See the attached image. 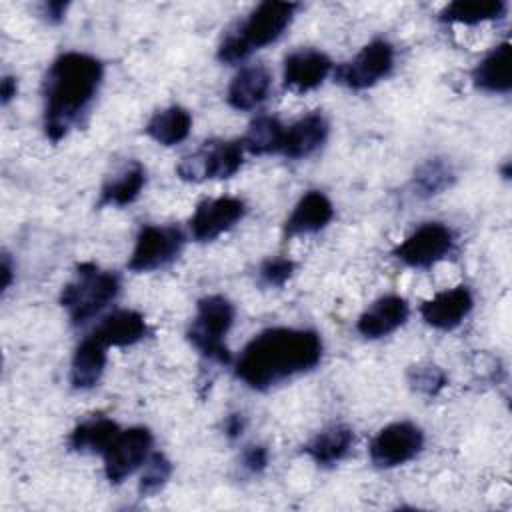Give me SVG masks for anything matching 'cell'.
<instances>
[{
	"label": "cell",
	"mask_w": 512,
	"mask_h": 512,
	"mask_svg": "<svg viewBox=\"0 0 512 512\" xmlns=\"http://www.w3.org/2000/svg\"><path fill=\"white\" fill-rule=\"evenodd\" d=\"M120 292V276L100 270L92 262L78 264L74 278L62 288L60 304L68 312L72 324L80 326L98 316Z\"/></svg>",
	"instance_id": "obj_4"
},
{
	"label": "cell",
	"mask_w": 512,
	"mask_h": 512,
	"mask_svg": "<svg viewBox=\"0 0 512 512\" xmlns=\"http://www.w3.org/2000/svg\"><path fill=\"white\" fill-rule=\"evenodd\" d=\"M146 184V170L138 162H130L116 176H112L100 190L98 206H126L132 204Z\"/></svg>",
	"instance_id": "obj_24"
},
{
	"label": "cell",
	"mask_w": 512,
	"mask_h": 512,
	"mask_svg": "<svg viewBox=\"0 0 512 512\" xmlns=\"http://www.w3.org/2000/svg\"><path fill=\"white\" fill-rule=\"evenodd\" d=\"M224 430H226V436L228 438H238L244 430V418L242 414H230L224 422Z\"/></svg>",
	"instance_id": "obj_35"
},
{
	"label": "cell",
	"mask_w": 512,
	"mask_h": 512,
	"mask_svg": "<svg viewBox=\"0 0 512 512\" xmlns=\"http://www.w3.org/2000/svg\"><path fill=\"white\" fill-rule=\"evenodd\" d=\"M332 70V60L314 48H300L284 58V86L292 92L304 94L318 88Z\"/></svg>",
	"instance_id": "obj_13"
},
{
	"label": "cell",
	"mask_w": 512,
	"mask_h": 512,
	"mask_svg": "<svg viewBox=\"0 0 512 512\" xmlns=\"http://www.w3.org/2000/svg\"><path fill=\"white\" fill-rule=\"evenodd\" d=\"M472 306V292L466 286H456L450 290H442L430 300L422 302L420 316L428 326L436 330H454L464 322Z\"/></svg>",
	"instance_id": "obj_14"
},
{
	"label": "cell",
	"mask_w": 512,
	"mask_h": 512,
	"mask_svg": "<svg viewBox=\"0 0 512 512\" xmlns=\"http://www.w3.org/2000/svg\"><path fill=\"white\" fill-rule=\"evenodd\" d=\"M410 308L402 296L388 294L378 298L356 322V330L364 338H384L398 330L408 320Z\"/></svg>",
	"instance_id": "obj_16"
},
{
	"label": "cell",
	"mask_w": 512,
	"mask_h": 512,
	"mask_svg": "<svg viewBox=\"0 0 512 512\" xmlns=\"http://www.w3.org/2000/svg\"><path fill=\"white\" fill-rule=\"evenodd\" d=\"M272 74L264 64H248L236 72L228 86L226 100L234 110H254L270 94Z\"/></svg>",
	"instance_id": "obj_17"
},
{
	"label": "cell",
	"mask_w": 512,
	"mask_h": 512,
	"mask_svg": "<svg viewBox=\"0 0 512 512\" xmlns=\"http://www.w3.org/2000/svg\"><path fill=\"white\" fill-rule=\"evenodd\" d=\"M328 138V122L320 112H310L290 124L284 132L282 154L288 158L312 156Z\"/></svg>",
	"instance_id": "obj_18"
},
{
	"label": "cell",
	"mask_w": 512,
	"mask_h": 512,
	"mask_svg": "<svg viewBox=\"0 0 512 512\" xmlns=\"http://www.w3.org/2000/svg\"><path fill=\"white\" fill-rule=\"evenodd\" d=\"M298 4L294 2H262L250 16L230 32L218 46V60L226 64H238L246 60L254 50L276 42L290 26Z\"/></svg>",
	"instance_id": "obj_3"
},
{
	"label": "cell",
	"mask_w": 512,
	"mask_h": 512,
	"mask_svg": "<svg viewBox=\"0 0 512 512\" xmlns=\"http://www.w3.org/2000/svg\"><path fill=\"white\" fill-rule=\"evenodd\" d=\"M190 128V112L182 106H168L152 114V118L146 124V134L162 146H174L188 138Z\"/></svg>",
	"instance_id": "obj_25"
},
{
	"label": "cell",
	"mask_w": 512,
	"mask_h": 512,
	"mask_svg": "<svg viewBox=\"0 0 512 512\" xmlns=\"http://www.w3.org/2000/svg\"><path fill=\"white\" fill-rule=\"evenodd\" d=\"M454 182V170L440 158L426 160L414 174V188L420 196L428 198L444 192Z\"/></svg>",
	"instance_id": "obj_28"
},
{
	"label": "cell",
	"mask_w": 512,
	"mask_h": 512,
	"mask_svg": "<svg viewBox=\"0 0 512 512\" xmlns=\"http://www.w3.org/2000/svg\"><path fill=\"white\" fill-rule=\"evenodd\" d=\"M294 268H296V264L290 258H284V256L268 258L258 268L260 284L272 286V288L284 286L290 280V276L294 274Z\"/></svg>",
	"instance_id": "obj_31"
},
{
	"label": "cell",
	"mask_w": 512,
	"mask_h": 512,
	"mask_svg": "<svg viewBox=\"0 0 512 512\" xmlns=\"http://www.w3.org/2000/svg\"><path fill=\"white\" fill-rule=\"evenodd\" d=\"M172 476V462L162 452H152L142 466L138 492L140 496L158 494Z\"/></svg>",
	"instance_id": "obj_29"
},
{
	"label": "cell",
	"mask_w": 512,
	"mask_h": 512,
	"mask_svg": "<svg viewBox=\"0 0 512 512\" xmlns=\"http://www.w3.org/2000/svg\"><path fill=\"white\" fill-rule=\"evenodd\" d=\"M394 66V48L388 40L368 42L352 60L336 68V82L350 90H366L386 78Z\"/></svg>",
	"instance_id": "obj_8"
},
{
	"label": "cell",
	"mask_w": 512,
	"mask_h": 512,
	"mask_svg": "<svg viewBox=\"0 0 512 512\" xmlns=\"http://www.w3.org/2000/svg\"><path fill=\"white\" fill-rule=\"evenodd\" d=\"M472 82L476 88L492 94H506L512 88V64L510 44L502 42L488 52L472 70Z\"/></svg>",
	"instance_id": "obj_21"
},
{
	"label": "cell",
	"mask_w": 512,
	"mask_h": 512,
	"mask_svg": "<svg viewBox=\"0 0 512 512\" xmlns=\"http://www.w3.org/2000/svg\"><path fill=\"white\" fill-rule=\"evenodd\" d=\"M66 10H68V2H62V0H50L42 4V14L46 16L48 22H60Z\"/></svg>",
	"instance_id": "obj_33"
},
{
	"label": "cell",
	"mask_w": 512,
	"mask_h": 512,
	"mask_svg": "<svg viewBox=\"0 0 512 512\" xmlns=\"http://www.w3.org/2000/svg\"><path fill=\"white\" fill-rule=\"evenodd\" d=\"M152 448V432L144 426H132L128 430H120L114 442L106 448L104 456V474L112 484H120L150 456Z\"/></svg>",
	"instance_id": "obj_10"
},
{
	"label": "cell",
	"mask_w": 512,
	"mask_h": 512,
	"mask_svg": "<svg viewBox=\"0 0 512 512\" xmlns=\"http://www.w3.org/2000/svg\"><path fill=\"white\" fill-rule=\"evenodd\" d=\"M148 332L146 320L136 310H116L102 318V322L94 328V336L106 346L126 348L140 342Z\"/></svg>",
	"instance_id": "obj_19"
},
{
	"label": "cell",
	"mask_w": 512,
	"mask_h": 512,
	"mask_svg": "<svg viewBox=\"0 0 512 512\" xmlns=\"http://www.w3.org/2000/svg\"><path fill=\"white\" fill-rule=\"evenodd\" d=\"M16 90H18L16 78L14 76H4L2 82H0V100H2V104H8L16 96Z\"/></svg>",
	"instance_id": "obj_34"
},
{
	"label": "cell",
	"mask_w": 512,
	"mask_h": 512,
	"mask_svg": "<svg viewBox=\"0 0 512 512\" xmlns=\"http://www.w3.org/2000/svg\"><path fill=\"white\" fill-rule=\"evenodd\" d=\"M184 242L186 236L178 226H142L136 236L128 268L132 272H152L164 268L178 258Z\"/></svg>",
	"instance_id": "obj_7"
},
{
	"label": "cell",
	"mask_w": 512,
	"mask_h": 512,
	"mask_svg": "<svg viewBox=\"0 0 512 512\" xmlns=\"http://www.w3.org/2000/svg\"><path fill=\"white\" fill-rule=\"evenodd\" d=\"M354 444V432L346 424H332L318 432L306 446L304 452L318 466H334L350 452Z\"/></svg>",
	"instance_id": "obj_22"
},
{
	"label": "cell",
	"mask_w": 512,
	"mask_h": 512,
	"mask_svg": "<svg viewBox=\"0 0 512 512\" xmlns=\"http://www.w3.org/2000/svg\"><path fill=\"white\" fill-rule=\"evenodd\" d=\"M424 446L422 430L412 422H392L370 442V460L378 468H396L410 462Z\"/></svg>",
	"instance_id": "obj_11"
},
{
	"label": "cell",
	"mask_w": 512,
	"mask_h": 512,
	"mask_svg": "<svg viewBox=\"0 0 512 512\" xmlns=\"http://www.w3.org/2000/svg\"><path fill=\"white\" fill-rule=\"evenodd\" d=\"M10 282H12V264L8 254H4L2 256V290H8Z\"/></svg>",
	"instance_id": "obj_36"
},
{
	"label": "cell",
	"mask_w": 512,
	"mask_h": 512,
	"mask_svg": "<svg viewBox=\"0 0 512 512\" xmlns=\"http://www.w3.org/2000/svg\"><path fill=\"white\" fill-rule=\"evenodd\" d=\"M286 126L274 116H258L250 122L246 134L242 136V146L246 152L264 156L282 152Z\"/></svg>",
	"instance_id": "obj_27"
},
{
	"label": "cell",
	"mask_w": 512,
	"mask_h": 512,
	"mask_svg": "<svg viewBox=\"0 0 512 512\" xmlns=\"http://www.w3.org/2000/svg\"><path fill=\"white\" fill-rule=\"evenodd\" d=\"M120 434L114 420L104 416H94L80 422L68 436V446L80 454H104L106 448Z\"/></svg>",
	"instance_id": "obj_23"
},
{
	"label": "cell",
	"mask_w": 512,
	"mask_h": 512,
	"mask_svg": "<svg viewBox=\"0 0 512 512\" xmlns=\"http://www.w3.org/2000/svg\"><path fill=\"white\" fill-rule=\"evenodd\" d=\"M452 248V230L440 222H426L396 246L394 256L410 268H430L444 260Z\"/></svg>",
	"instance_id": "obj_9"
},
{
	"label": "cell",
	"mask_w": 512,
	"mask_h": 512,
	"mask_svg": "<svg viewBox=\"0 0 512 512\" xmlns=\"http://www.w3.org/2000/svg\"><path fill=\"white\" fill-rule=\"evenodd\" d=\"M334 218V206L330 198L320 190H308L292 208L284 222V236H302L320 232Z\"/></svg>",
	"instance_id": "obj_15"
},
{
	"label": "cell",
	"mask_w": 512,
	"mask_h": 512,
	"mask_svg": "<svg viewBox=\"0 0 512 512\" xmlns=\"http://www.w3.org/2000/svg\"><path fill=\"white\" fill-rule=\"evenodd\" d=\"M506 14L504 0H454L440 12V20L474 26L480 22L496 20Z\"/></svg>",
	"instance_id": "obj_26"
},
{
	"label": "cell",
	"mask_w": 512,
	"mask_h": 512,
	"mask_svg": "<svg viewBox=\"0 0 512 512\" xmlns=\"http://www.w3.org/2000/svg\"><path fill=\"white\" fill-rule=\"evenodd\" d=\"M406 376L408 384L426 396H436L446 386V374L436 364H414Z\"/></svg>",
	"instance_id": "obj_30"
},
{
	"label": "cell",
	"mask_w": 512,
	"mask_h": 512,
	"mask_svg": "<svg viewBox=\"0 0 512 512\" xmlns=\"http://www.w3.org/2000/svg\"><path fill=\"white\" fill-rule=\"evenodd\" d=\"M106 360V346L94 334L86 336L74 350L70 364V384L76 390L94 388L104 374Z\"/></svg>",
	"instance_id": "obj_20"
},
{
	"label": "cell",
	"mask_w": 512,
	"mask_h": 512,
	"mask_svg": "<svg viewBox=\"0 0 512 512\" xmlns=\"http://www.w3.org/2000/svg\"><path fill=\"white\" fill-rule=\"evenodd\" d=\"M246 214V204L236 196H218L202 200L192 218L190 232L198 242H212L236 226Z\"/></svg>",
	"instance_id": "obj_12"
},
{
	"label": "cell",
	"mask_w": 512,
	"mask_h": 512,
	"mask_svg": "<svg viewBox=\"0 0 512 512\" xmlns=\"http://www.w3.org/2000/svg\"><path fill=\"white\" fill-rule=\"evenodd\" d=\"M104 70L98 58L84 52H64L44 78V132L60 142L98 94Z\"/></svg>",
	"instance_id": "obj_2"
},
{
	"label": "cell",
	"mask_w": 512,
	"mask_h": 512,
	"mask_svg": "<svg viewBox=\"0 0 512 512\" xmlns=\"http://www.w3.org/2000/svg\"><path fill=\"white\" fill-rule=\"evenodd\" d=\"M242 466L252 472V474H260L262 470H266L268 466V450L260 444H252L242 452Z\"/></svg>",
	"instance_id": "obj_32"
},
{
	"label": "cell",
	"mask_w": 512,
	"mask_h": 512,
	"mask_svg": "<svg viewBox=\"0 0 512 512\" xmlns=\"http://www.w3.org/2000/svg\"><path fill=\"white\" fill-rule=\"evenodd\" d=\"M322 358V338L304 328H268L256 334L236 360V376L254 390H268L312 370Z\"/></svg>",
	"instance_id": "obj_1"
},
{
	"label": "cell",
	"mask_w": 512,
	"mask_h": 512,
	"mask_svg": "<svg viewBox=\"0 0 512 512\" xmlns=\"http://www.w3.org/2000/svg\"><path fill=\"white\" fill-rule=\"evenodd\" d=\"M244 162L240 140H210L200 150L182 158L176 172L186 182L226 180L234 176Z\"/></svg>",
	"instance_id": "obj_6"
},
{
	"label": "cell",
	"mask_w": 512,
	"mask_h": 512,
	"mask_svg": "<svg viewBox=\"0 0 512 512\" xmlns=\"http://www.w3.org/2000/svg\"><path fill=\"white\" fill-rule=\"evenodd\" d=\"M234 324V306L228 298L212 294L198 300L196 316L186 332L190 344L208 360L228 364L230 352L224 344Z\"/></svg>",
	"instance_id": "obj_5"
}]
</instances>
